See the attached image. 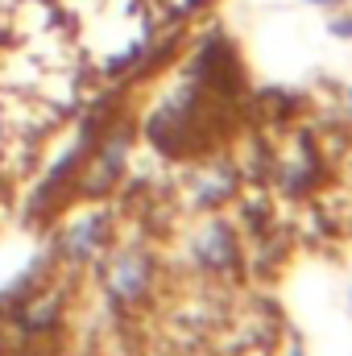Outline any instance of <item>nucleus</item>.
Instances as JSON below:
<instances>
[{
	"instance_id": "1",
	"label": "nucleus",
	"mask_w": 352,
	"mask_h": 356,
	"mask_svg": "<svg viewBox=\"0 0 352 356\" xmlns=\"http://www.w3.org/2000/svg\"><path fill=\"white\" fill-rule=\"evenodd\" d=\"M104 286H108V298L116 307H133L145 298V290L154 286V261L141 245H125L108 257L104 269Z\"/></svg>"
},
{
	"instance_id": "2",
	"label": "nucleus",
	"mask_w": 352,
	"mask_h": 356,
	"mask_svg": "<svg viewBox=\"0 0 352 356\" xmlns=\"http://www.w3.org/2000/svg\"><path fill=\"white\" fill-rule=\"evenodd\" d=\"M104 236H108V211H83L79 220H71L67 224V232H63V257L67 261H91L95 253H99V245H104Z\"/></svg>"
},
{
	"instance_id": "3",
	"label": "nucleus",
	"mask_w": 352,
	"mask_h": 356,
	"mask_svg": "<svg viewBox=\"0 0 352 356\" xmlns=\"http://www.w3.org/2000/svg\"><path fill=\"white\" fill-rule=\"evenodd\" d=\"M125 162H129V137H125V133H112V137L99 145V158H95V166L83 175V178H88L83 186H88L91 195L108 191L116 178L125 175Z\"/></svg>"
},
{
	"instance_id": "4",
	"label": "nucleus",
	"mask_w": 352,
	"mask_h": 356,
	"mask_svg": "<svg viewBox=\"0 0 352 356\" xmlns=\"http://www.w3.org/2000/svg\"><path fill=\"white\" fill-rule=\"evenodd\" d=\"M195 257L203 261L207 269H220L232 261V232L224 224H207L199 232V245H195Z\"/></svg>"
},
{
	"instance_id": "5",
	"label": "nucleus",
	"mask_w": 352,
	"mask_h": 356,
	"mask_svg": "<svg viewBox=\"0 0 352 356\" xmlns=\"http://www.w3.org/2000/svg\"><path fill=\"white\" fill-rule=\"evenodd\" d=\"M311 4H323V8H328V4H336V0H311Z\"/></svg>"
},
{
	"instance_id": "6",
	"label": "nucleus",
	"mask_w": 352,
	"mask_h": 356,
	"mask_svg": "<svg viewBox=\"0 0 352 356\" xmlns=\"http://www.w3.org/2000/svg\"><path fill=\"white\" fill-rule=\"evenodd\" d=\"M0 356H4V336H0Z\"/></svg>"
},
{
	"instance_id": "7",
	"label": "nucleus",
	"mask_w": 352,
	"mask_h": 356,
	"mask_svg": "<svg viewBox=\"0 0 352 356\" xmlns=\"http://www.w3.org/2000/svg\"><path fill=\"white\" fill-rule=\"evenodd\" d=\"M290 356H303V353H298V348H294V353H290Z\"/></svg>"
},
{
	"instance_id": "8",
	"label": "nucleus",
	"mask_w": 352,
	"mask_h": 356,
	"mask_svg": "<svg viewBox=\"0 0 352 356\" xmlns=\"http://www.w3.org/2000/svg\"><path fill=\"white\" fill-rule=\"evenodd\" d=\"M349 108H352V95H349Z\"/></svg>"
}]
</instances>
